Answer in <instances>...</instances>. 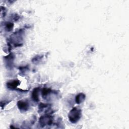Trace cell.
Instances as JSON below:
<instances>
[{
	"mask_svg": "<svg viewBox=\"0 0 129 129\" xmlns=\"http://www.w3.org/2000/svg\"><path fill=\"white\" fill-rule=\"evenodd\" d=\"M81 117V110L77 107L73 108L68 114V118L71 122L77 123Z\"/></svg>",
	"mask_w": 129,
	"mask_h": 129,
	"instance_id": "cell-1",
	"label": "cell"
},
{
	"mask_svg": "<svg viewBox=\"0 0 129 129\" xmlns=\"http://www.w3.org/2000/svg\"><path fill=\"white\" fill-rule=\"evenodd\" d=\"M53 121V118L52 116L49 114H46L41 116L39 119V124L42 126L44 127L46 125H51Z\"/></svg>",
	"mask_w": 129,
	"mask_h": 129,
	"instance_id": "cell-2",
	"label": "cell"
},
{
	"mask_svg": "<svg viewBox=\"0 0 129 129\" xmlns=\"http://www.w3.org/2000/svg\"><path fill=\"white\" fill-rule=\"evenodd\" d=\"M17 106L19 110L22 111H26L28 110L29 105L28 102L23 100H19L17 102Z\"/></svg>",
	"mask_w": 129,
	"mask_h": 129,
	"instance_id": "cell-3",
	"label": "cell"
},
{
	"mask_svg": "<svg viewBox=\"0 0 129 129\" xmlns=\"http://www.w3.org/2000/svg\"><path fill=\"white\" fill-rule=\"evenodd\" d=\"M20 82L18 80H14L8 82L7 83V87L10 90H15L19 85Z\"/></svg>",
	"mask_w": 129,
	"mask_h": 129,
	"instance_id": "cell-4",
	"label": "cell"
},
{
	"mask_svg": "<svg viewBox=\"0 0 129 129\" xmlns=\"http://www.w3.org/2000/svg\"><path fill=\"white\" fill-rule=\"evenodd\" d=\"M40 91V89L39 87L35 88L31 93V98L35 102H38L39 100V92Z\"/></svg>",
	"mask_w": 129,
	"mask_h": 129,
	"instance_id": "cell-5",
	"label": "cell"
},
{
	"mask_svg": "<svg viewBox=\"0 0 129 129\" xmlns=\"http://www.w3.org/2000/svg\"><path fill=\"white\" fill-rule=\"evenodd\" d=\"M86 98V95L83 93H80L76 96L75 102L77 104H80L82 103Z\"/></svg>",
	"mask_w": 129,
	"mask_h": 129,
	"instance_id": "cell-6",
	"label": "cell"
},
{
	"mask_svg": "<svg viewBox=\"0 0 129 129\" xmlns=\"http://www.w3.org/2000/svg\"><path fill=\"white\" fill-rule=\"evenodd\" d=\"M13 27H14V24L12 22H7L5 23V30L7 31H8V32L11 31L13 30Z\"/></svg>",
	"mask_w": 129,
	"mask_h": 129,
	"instance_id": "cell-7",
	"label": "cell"
},
{
	"mask_svg": "<svg viewBox=\"0 0 129 129\" xmlns=\"http://www.w3.org/2000/svg\"><path fill=\"white\" fill-rule=\"evenodd\" d=\"M51 92V90L50 88H44L41 91V94L43 97H46L48 95H49Z\"/></svg>",
	"mask_w": 129,
	"mask_h": 129,
	"instance_id": "cell-8",
	"label": "cell"
}]
</instances>
